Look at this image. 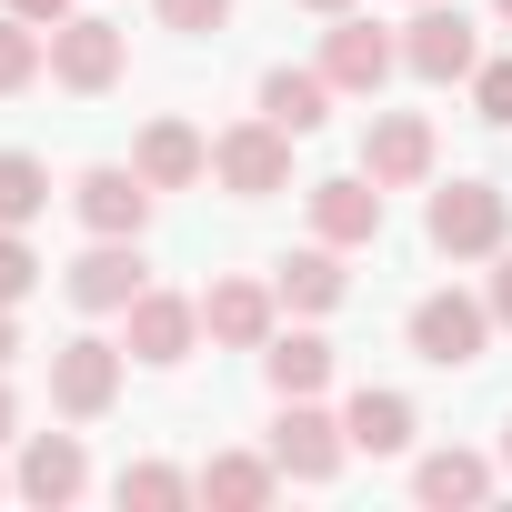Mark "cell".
Returning <instances> with one entry per match:
<instances>
[{"label":"cell","mask_w":512,"mask_h":512,"mask_svg":"<svg viewBox=\"0 0 512 512\" xmlns=\"http://www.w3.org/2000/svg\"><path fill=\"white\" fill-rule=\"evenodd\" d=\"M432 251H452V262H472V251H502V231H512V201L492 191V181H442L432 191Z\"/></svg>","instance_id":"obj_1"},{"label":"cell","mask_w":512,"mask_h":512,"mask_svg":"<svg viewBox=\"0 0 512 512\" xmlns=\"http://www.w3.org/2000/svg\"><path fill=\"white\" fill-rule=\"evenodd\" d=\"M402 61H412L422 81H472V71H482V31H472V11H462V0H422L412 31H402Z\"/></svg>","instance_id":"obj_2"},{"label":"cell","mask_w":512,"mask_h":512,"mask_svg":"<svg viewBox=\"0 0 512 512\" xmlns=\"http://www.w3.org/2000/svg\"><path fill=\"white\" fill-rule=\"evenodd\" d=\"M482 342H492V302H472V292H422L412 302V352L422 362L462 372V362H482Z\"/></svg>","instance_id":"obj_3"},{"label":"cell","mask_w":512,"mask_h":512,"mask_svg":"<svg viewBox=\"0 0 512 512\" xmlns=\"http://www.w3.org/2000/svg\"><path fill=\"white\" fill-rule=\"evenodd\" d=\"M211 171H221L241 201H272V191L292 181V131H282V121H231V131L211 141Z\"/></svg>","instance_id":"obj_4"},{"label":"cell","mask_w":512,"mask_h":512,"mask_svg":"<svg viewBox=\"0 0 512 512\" xmlns=\"http://www.w3.org/2000/svg\"><path fill=\"white\" fill-rule=\"evenodd\" d=\"M51 402H61L71 422H101V412L121 402V352H111V342H91V332H81V342H61V352H51Z\"/></svg>","instance_id":"obj_5"},{"label":"cell","mask_w":512,"mask_h":512,"mask_svg":"<svg viewBox=\"0 0 512 512\" xmlns=\"http://www.w3.org/2000/svg\"><path fill=\"white\" fill-rule=\"evenodd\" d=\"M342 452H352V432H342L332 412H312V392H302V402H282V422H272V462H282L292 482H332V472H342Z\"/></svg>","instance_id":"obj_6"},{"label":"cell","mask_w":512,"mask_h":512,"mask_svg":"<svg viewBox=\"0 0 512 512\" xmlns=\"http://www.w3.org/2000/svg\"><path fill=\"white\" fill-rule=\"evenodd\" d=\"M71 211H81L91 231H111V241H141V221H151V181L121 171V161H91V171L71 181Z\"/></svg>","instance_id":"obj_7"},{"label":"cell","mask_w":512,"mask_h":512,"mask_svg":"<svg viewBox=\"0 0 512 512\" xmlns=\"http://www.w3.org/2000/svg\"><path fill=\"white\" fill-rule=\"evenodd\" d=\"M362 171H372L382 191H412V181L432 171V121H422V111H372V131H362Z\"/></svg>","instance_id":"obj_8"},{"label":"cell","mask_w":512,"mask_h":512,"mask_svg":"<svg viewBox=\"0 0 512 512\" xmlns=\"http://www.w3.org/2000/svg\"><path fill=\"white\" fill-rule=\"evenodd\" d=\"M141 292H151V282H141V251H131V241H111V231L71 262V302H81V312H131Z\"/></svg>","instance_id":"obj_9"},{"label":"cell","mask_w":512,"mask_h":512,"mask_svg":"<svg viewBox=\"0 0 512 512\" xmlns=\"http://www.w3.org/2000/svg\"><path fill=\"white\" fill-rule=\"evenodd\" d=\"M51 81L61 91H111L121 81V31L111 21H61L51 31Z\"/></svg>","instance_id":"obj_10"},{"label":"cell","mask_w":512,"mask_h":512,"mask_svg":"<svg viewBox=\"0 0 512 512\" xmlns=\"http://www.w3.org/2000/svg\"><path fill=\"white\" fill-rule=\"evenodd\" d=\"M392 61H402V41H382V31H372V21H352V11H342V21H332V41H322V81H332V91H382V81H392Z\"/></svg>","instance_id":"obj_11"},{"label":"cell","mask_w":512,"mask_h":512,"mask_svg":"<svg viewBox=\"0 0 512 512\" xmlns=\"http://www.w3.org/2000/svg\"><path fill=\"white\" fill-rule=\"evenodd\" d=\"M131 171H141L151 191H191V181L211 171V141H201L191 121H151V131L131 141Z\"/></svg>","instance_id":"obj_12"},{"label":"cell","mask_w":512,"mask_h":512,"mask_svg":"<svg viewBox=\"0 0 512 512\" xmlns=\"http://www.w3.org/2000/svg\"><path fill=\"white\" fill-rule=\"evenodd\" d=\"M272 302H282V292H262V282H211V292H201V332L231 342V352H262V342H272Z\"/></svg>","instance_id":"obj_13"},{"label":"cell","mask_w":512,"mask_h":512,"mask_svg":"<svg viewBox=\"0 0 512 512\" xmlns=\"http://www.w3.org/2000/svg\"><path fill=\"white\" fill-rule=\"evenodd\" d=\"M312 231H322L332 251L372 241V231H382V181H372V171H362V181H312Z\"/></svg>","instance_id":"obj_14"},{"label":"cell","mask_w":512,"mask_h":512,"mask_svg":"<svg viewBox=\"0 0 512 512\" xmlns=\"http://www.w3.org/2000/svg\"><path fill=\"white\" fill-rule=\"evenodd\" d=\"M191 332H201V302H181V292H141L131 302V352L141 362H181Z\"/></svg>","instance_id":"obj_15"},{"label":"cell","mask_w":512,"mask_h":512,"mask_svg":"<svg viewBox=\"0 0 512 512\" xmlns=\"http://www.w3.org/2000/svg\"><path fill=\"white\" fill-rule=\"evenodd\" d=\"M282 492V462H262V452H211L201 462V502H221V512H262Z\"/></svg>","instance_id":"obj_16"},{"label":"cell","mask_w":512,"mask_h":512,"mask_svg":"<svg viewBox=\"0 0 512 512\" xmlns=\"http://www.w3.org/2000/svg\"><path fill=\"white\" fill-rule=\"evenodd\" d=\"M322 111H332V81L322 71H262V121H282L292 141H312Z\"/></svg>","instance_id":"obj_17"},{"label":"cell","mask_w":512,"mask_h":512,"mask_svg":"<svg viewBox=\"0 0 512 512\" xmlns=\"http://www.w3.org/2000/svg\"><path fill=\"white\" fill-rule=\"evenodd\" d=\"M262 372H272L282 402H302V392L332 382V342H322V332H272V342H262Z\"/></svg>","instance_id":"obj_18"},{"label":"cell","mask_w":512,"mask_h":512,"mask_svg":"<svg viewBox=\"0 0 512 512\" xmlns=\"http://www.w3.org/2000/svg\"><path fill=\"white\" fill-rule=\"evenodd\" d=\"M81 482H91V462H81L71 432H41V442L21 452V492H31V502H71Z\"/></svg>","instance_id":"obj_19"},{"label":"cell","mask_w":512,"mask_h":512,"mask_svg":"<svg viewBox=\"0 0 512 512\" xmlns=\"http://www.w3.org/2000/svg\"><path fill=\"white\" fill-rule=\"evenodd\" d=\"M342 432H352V452H402V442H412V402H402V392H352Z\"/></svg>","instance_id":"obj_20"},{"label":"cell","mask_w":512,"mask_h":512,"mask_svg":"<svg viewBox=\"0 0 512 512\" xmlns=\"http://www.w3.org/2000/svg\"><path fill=\"white\" fill-rule=\"evenodd\" d=\"M292 312H332L342 302V262H332V241H312V251H292L282 262V282H272Z\"/></svg>","instance_id":"obj_21"},{"label":"cell","mask_w":512,"mask_h":512,"mask_svg":"<svg viewBox=\"0 0 512 512\" xmlns=\"http://www.w3.org/2000/svg\"><path fill=\"white\" fill-rule=\"evenodd\" d=\"M412 492H422V502H482V492H492V462H482V452H432V462L412 472Z\"/></svg>","instance_id":"obj_22"},{"label":"cell","mask_w":512,"mask_h":512,"mask_svg":"<svg viewBox=\"0 0 512 512\" xmlns=\"http://www.w3.org/2000/svg\"><path fill=\"white\" fill-rule=\"evenodd\" d=\"M51 211V171L31 161V151H0V231H21V221H41Z\"/></svg>","instance_id":"obj_23"},{"label":"cell","mask_w":512,"mask_h":512,"mask_svg":"<svg viewBox=\"0 0 512 512\" xmlns=\"http://www.w3.org/2000/svg\"><path fill=\"white\" fill-rule=\"evenodd\" d=\"M41 61H51L41 21H21V11H0V91H31V81H41Z\"/></svg>","instance_id":"obj_24"},{"label":"cell","mask_w":512,"mask_h":512,"mask_svg":"<svg viewBox=\"0 0 512 512\" xmlns=\"http://www.w3.org/2000/svg\"><path fill=\"white\" fill-rule=\"evenodd\" d=\"M201 482L191 472H171V462H131L121 472V502H141V512H171V502H191Z\"/></svg>","instance_id":"obj_25"},{"label":"cell","mask_w":512,"mask_h":512,"mask_svg":"<svg viewBox=\"0 0 512 512\" xmlns=\"http://www.w3.org/2000/svg\"><path fill=\"white\" fill-rule=\"evenodd\" d=\"M31 282H41V251H31L21 231H0V302H21Z\"/></svg>","instance_id":"obj_26"},{"label":"cell","mask_w":512,"mask_h":512,"mask_svg":"<svg viewBox=\"0 0 512 512\" xmlns=\"http://www.w3.org/2000/svg\"><path fill=\"white\" fill-rule=\"evenodd\" d=\"M472 101H482V121L512 131V61H482V71H472Z\"/></svg>","instance_id":"obj_27"},{"label":"cell","mask_w":512,"mask_h":512,"mask_svg":"<svg viewBox=\"0 0 512 512\" xmlns=\"http://www.w3.org/2000/svg\"><path fill=\"white\" fill-rule=\"evenodd\" d=\"M231 0H161V31H221Z\"/></svg>","instance_id":"obj_28"},{"label":"cell","mask_w":512,"mask_h":512,"mask_svg":"<svg viewBox=\"0 0 512 512\" xmlns=\"http://www.w3.org/2000/svg\"><path fill=\"white\" fill-rule=\"evenodd\" d=\"M11 11H21V21H41V31H61V21H71V0H11Z\"/></svg>","instance_id":"obj_29"},{"label":"cell","mask_w":512,"mask_h":512,"mask_svg":"<svg viewBox=\"0 0 512 512\" xmlns=\"http://www.w3.org/2000/svg\"><path fill=\"white\" fill-rule=\"evenodd\" d=\"M492 322L512 332V251H502V272H492Z\"/></svg>","instance_id":"obj_30"},{"label":"cell","mask_w":512,"mask_h":512,"mask_svg":"<svg viewBox=\"0 0 512 512\" xmlns=\"http://www.w3.org/2000/svg\"><path fill=\"white\" fill-rule=\"evenodd\" d=\"M11 352H21V322H11V302H0V372H11Z\"/></svg>","instance_id":"obj_31"},{"label":"cell","mask_w":512,"mask_h":512,"mask_svg":"<svg viewBox=\"0 0 512 512\" xmlns=\"http://www.w3.org/2000/svg\"><path fill=\"white\" fill-rule=\"evenodd\" d=\"M302 11H322V21H342V11H352V0H302Z\"/></svg>","instance_id":"obj_32"},{"label":"cell","mask_w":512,"mask_h":512,"mask_svg":"<svg viewBox=\"0 0 512 512\" xmlns=\"http://www.w3.org/2000/svg\"><path fill=\"white\" fill-rule=\"evenodd\" d=\"M11 422H21V412H11V392H0V442H11Z\"/></svg>","instance_id":"obj_33"},{"label":"cell","mask_w":512,"mask_h":512,"mask_svg":"<svg viewBox=\"0 0 512 512\" xmlns=\"http://www.w3.org/2000/svg\"><path fill=\"white\" fill-rule=\"evenodd\" d=\"M502 462H512V422H502Z\"/></svg>","instance_id":"obj_34"},{"label":"cell","mask_w":512,"mask_h":512,"mask_svg":"<svg viewBox=\"0 0 512 512\" xmlns=\"http://www.w3.org/2000/svg\"><path fill=\"white\" fill-rule=\"evenodd\" d=\"M492 11H502V21H512V0H492Z\"/></svg>","instance_id":"obj_35"}]
</instances>
